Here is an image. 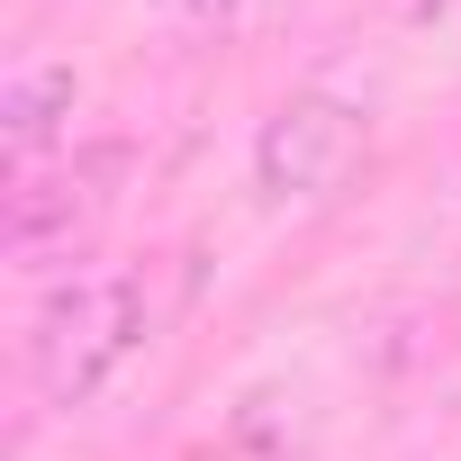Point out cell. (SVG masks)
<instances>
[{
	"label": "cell",
	"instance_id": "obj_1",
	"mask_svg": "<svg viewBox=\"0 0 461 461\" xmlns=\"http://www.w3.org/2000/svg\"><path fill=\"white\" fill-rule=\"evenodd\" d=\"M154 326V299H145V272L127 263H100V272H73L46 290L37 326H28V380L46 407H91L145 344Z\"/></svg>",
	"mask_w": 461,
	"mask_h": 461
},
{
	"label": "cell",
	"instance_id": "obj_2",
	"mask_svg": "<svg viewBox=\"0 0 461 461\" xmlns=\"http://www.w3.org/2000/svg\"><path fill=\"white\" fill-rule=\"evenodd\" d=\"M371 163V118L335 91H290L254 136V190L272 208H326Z\"/></svg>",
	"mask_w": 461,
	"mask_h": 461
},
{
	"label": "cell",
	"instance_id": "obj_3",
	"mask_svg": "<svg viewBox=\"0 0 461 461\" xmlns=\"http://www.w3.org/2000/svg\"><path fill=\"white\" fill-rule=\"evenodd\" d=\"M127 163H136V145L109 136V145H73L64 163L10 181V263H19V272H46V263L82 254V245H91V226L118 208Z\"/></svg>",
	"mask_w": 461,
	"mask_h": 461
},
{
	"label": "cell",
	"instance_id": "obj_4",
	"mask_svg": "<svg viewBox=\"0 0 461 461\" xmlns=\"http://www.w3.org/2000/svg\"><path fill=\"white\" fill-rule=\"evenodd\" d=\"M55 145L73 154V73L64 64H19L10 91H0V154H10V181L46 172Z\"/></svg>",
	"mask_w": 461,
	"mask_h": 461
},
{
	"label": "cell",
	"instance_id": "obj_5",
	"mask_svg": "<svg viewBox=\"0 0 461 461\" xmlns=\"http://www.w3.org/2000/svg\"><path fill=\"white\" fill-rule=\"evenodd\" d=\"M407 28H434V19H461V0H389Z\"/></svg>",
	"mask_w": 461,
	"mask_h": 461
},
{
	"label": "cell",
	"instance_id": "obj_6",
	"mask_svg": "<svg viewBox=\"0 0 461 461\" xmlns=\"http://www.w3.org/2000/svg\"><path fill=\"white\" fill-rule=\"evenodd\" d=\"M163 10H181V19H226L236 0H163Z\"/></svg>",
	"mask_w": 461,
	"mask_h": 461
}]
</instances>
